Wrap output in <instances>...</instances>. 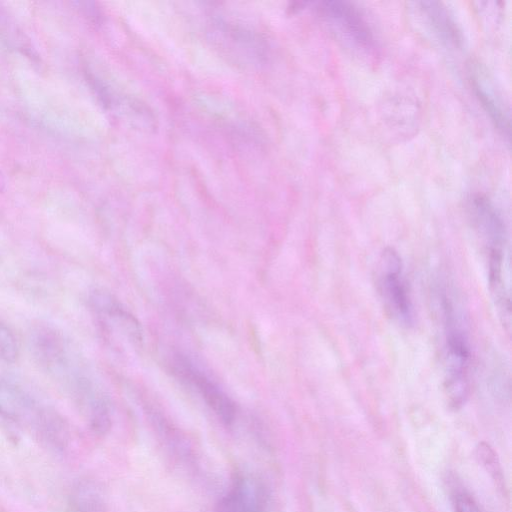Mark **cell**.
Instances as JSON below:
<instances>
[{"instance_id": "cell-1", "label": "cell", "mask_w": 512, "mask_h": 512, "mask_svg": "<svg viewBox=\"0 0 512 512\" xmlns=\"http://www.w3.org/2000/svg\"><path fill=\"white\" fill-rule=\"evenodd\" d=\"M29 343L40 367L85 413L103 400L70 343L59 331L49 325H37L30 332Z\"/></svg>"}, {"instance_id": "cell-2", "label": "cell", "mask_w": 512, "mask_h": 512, "mask_svg": "<svg viewBox=\"0 0 512 512\" xmlns=\"http://www.w3.org/2000/svg\"><path fill=\"white\" fill-rule=\"evenodd\" d=\"M444 318V390L449 405L460 408L469 392L471 350L466 332L456 317L454 306L442 297Z\"/></svg>"}, {"instance_id": "cell-3", "label": "cell", "mask_w": 512, "mask_h": 512, "mask_svg": "<svg viewBox=\"0 0 512 512\" xmlns=\"http://www.w3.org/2000/svg\"><path fill=\"white\" fill-rule=\"evenodd\" d=\"M316 12L338 38L356 51L374 53L376 42L373 30L363 12L349 1H321Z\"/></svg>"}, {"instance_id": "cell-4", "label": "cell", "mask_w": 512, "mask_h": 512, "mask_svg": "<svg viewBox=\"0 0 512 512\" xmlns=\"http://www.w3.org/2000/svg\"><path fill=\"white\" fill-rule=\"evenodd\" d=\"M377 287L389 315L401 325L413 323V306L402 273V261L391 247L383 250L377 269Z\"/></svg>"}, {"instance_id": "cell-5", "label": "cell", "mask_w": 512, "mask_h": 512, "mask_svg": "<svg viewBox=\"0 0 512 512\" xmlns=\"http://www.w3.org/2000/svg\"><path fill=\"white\" fill-rule=\"evenodd\" d=\"M0 396L45 437L58 439L64 436L65 425L62 418L54 410L41 405L22 387L0 379Z\"/></svg>"}, {"instance_id": "cell-6", "label": "cell", "mask_w": 512, "mask_h": 512, "mask_svg": "<svg viewBox=\"0 0 512 512\" xmlns=\"http://www.w3.org/2000/svg\"><path fill=\"white\" fill-rule=\"evenodd\" d=\"M176 373L192 384L206 404L225 424H231L235 419L236 409L228 395L189 359L178 355L174 360Z\"/></svg>"}, {"instance_id": "cell-7", "label": "cell", "mask_w": 512, "mask_h": 512, "mask_svg": "<svg viewBox=\"0 0 512 512\" xmlns=\"http://www.w3.org/2000/svg\"><path fill=\"white\" fill-rule=\"evenodd\" d=\"M468 209L472 222L486 247L506 243L505 224L488 198L479 194L472 196Z\"/></svg>"}, {"instance_id": "cell-8", "label": "cell", "mask_w": 512, "mask_h": 512, "mask_svg": "<svg viewBox=\"0 0 512 512\" xmlns=\"http://www.w3.org/2000/svg\"><path fill=\"white\" fill-rule=\"evenodd\" d=\"M216 512H264L262 495L250 479L238 477L221 499Z\"/></svg>"}, {"instance_id": "cell-9", "label": "cell", "mask_w": 512, "mask_h": 512, "mask_svg": "<svg viewBox=\"0 0 512 512\" xmlns=\"http://www.w3.org/2000/svg\"><path fill=\"white\" fill-rule=\"evenodd\" d=\"M420 8L433 32L443 43L454 48L462 46V32L444 4L425 1L420 3Z\"/></svg>"}, {"instance_id": "cell-10", "label": "cell", "mask_w": 512, "mask_h": 512, "mask_svg": "<svg viewBox=\"0 0 512 512\" xmlns=\"http://www.w3.org/2000/svg\"><path fill=\"white\" fill-rule=\"evenodd\" d=\"M471 84L477 99L494 122L495 126L503 134L509 135V119L499 101L495 99V96L487 91L476 78H471Z\"/></svg>"}, {"instance_id": "cell-11", "label": "cell", "mask_w": 512, "mask_h": 512, "mask_svg": "<svg viewBox=\"0 0 512 512\" xmlns=\"http://www.w3.org/2000/svg\"><path fill=\"white\" fill-rule=\"evenodd\" d=\"M68 512H105L98 492L91 486L79 487L72 497Z\"/></svg>"}, {"instance_id": "cell-12", "label": "cell", "mask_w": 512, "mask_h": 512, "mask_svg": "<svg viewBox=\"0 0 512 512\" xmlns=\"http://www.w3.org/2000/svg\"><path fill=\"white\" fill-rule=\"evenodd\" d=\"M476 457L496 482V485L504 489L503 470L493 448L486 442L479 443L476 447Z\"/></svg>"}, {"instance_id": "cell-13", "label": "cell", "mask_w": 512, "mask_h": 512, "mask_svg": "<svg viewBox=\"0 0 512 512\" xmlns=\"http://www.w3.org/2000/svg\"><path fill=\"white\" fill-rule=\"evenodd\" d=\"M450 498L454 512H482L472 494L459 485L452 487Z\"/></svg>"}, {"instance_id": "cell-14", "label": "cell", "mask_w": 512, "mask_h": 512, "mask_svg": "<svg viewBox=\"0 0 512 512\" xmlns=\"http://www.w3.org/2000/svg\"><path fill=\"white\" fill-rule=\"evenodd\" d=\"M18 357V345L12 331L0 320V359L14 362Z\"/></svg>"}, {"instance_id": "cell-15", "label": "cell", "mask_w": 512, "mask_h": 512, "mask_svg": "<svg viewBox=\"0 0 512 512\" xmlns=\"http://www.w3.org/2000/svg\"><path fill=\"white\" fill-rule=\"evenodd\" d=\"M15 427L14 418L0 405V428L12 433Z\"/></svg>"}, {"instance_id": "cell-16", "label": "cell", "mask_w": 512, "mask_h": 512, "mask_svg": "<svg viewBox=\"0 0 512 512\" xmlns=\"http://www.w3.org/2000/svg\"><path fill=\"white\" fill-rule=\"evenodd\" d=\"M3 185H4V181H3V179H2V177H1V175H0V188H2V187H3Z\"/></svg>"}]
</instances>
